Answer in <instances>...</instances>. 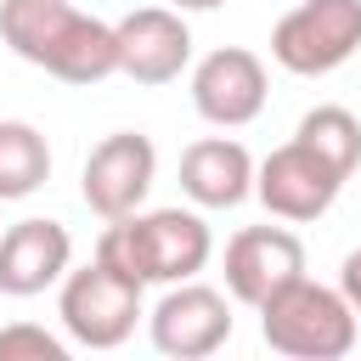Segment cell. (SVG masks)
Listing matches in <instances>:
<instances>
[{
    "instance_id": "6da1fadb",
    "label": "cell",
    "mask_w": 361,
    "mask_h": 361,
    "mask_svg": "<svg viewBox=\"0 0 361 361\" xmlns=\"http://www.w3.org/2000/svg\"><path fill=\"white\" fill-rule=\"evenodd\" d=\"M0 39L28 68H45L62 85H102L118 73L113 23L79 11L73 0H0Z\"/></svg>"
},
{
    "instance_id": "7a4b0ae2",
    "label": "cell",
    "mask_w": 361,
    "mask_h": 361,
    "mask_svg": "<svg viewBox=\"0 0 361 361\" xmlns=\"http://www.w3.org/2000/svg\"><path fill=\"white\" fill-rule=\"evenodd\" d=\"M214 254V231L197 209H135L124 220H107V231L96 237V259L124 271L141 288H169L186 282L209 265Z\"/></svg>"
},
{
    "instance_id": "3957f363",
    "label": "cell",
    "mask_w": 361,
    "mask_h": 361,
    "mask_svg": "<svg viewBox=\"0 0 361 361\" xmlns=\"http://www.w3.org/2000/svg\"><path fill=\"white\" fill-rule=\"evenodd\" d=\"M355 333L361 316L350 310V299L310 276H293L259 305V338L288 361H338L355 350Z\"/></svg>"
},
{
    "instance_id": "277c9868",
    "label": "cell",
    "mask_w": 361,
    "mask_h": 361,
    "mask_svg": "<svg viewBox=\"0 0 361 361\" xmlns=\"http://www.w3.org/2000/svg\"><path fill=\"white\" fill-rule=\"evenodd\" d=\"M141 282H130L124 271L102 265L90 254V265H68V276L56 282V316H62V333L68 344L79 350H118L135 322L147 316L141 305Z\"/></svg>"
},
{
    "instance_id": "5b68a950",
    "label": "cell",
    "mask_w": 361,
    "mask_h": 361,
    "mask_svg": "<svg viewBox=\"0 0 361 361\" xmlns=\"http://www.w3.org/2000/svg\"><path fill=\"white\" fill-rule=\"evenodd\" d=\"M350 56H361V0H299L271 28V62L299 79L338 73Z\"/></svg>"
},
{
    "instance_id": "8992f818",
    "label": "cell",
    "mask_w": 361,
    "mask_h": 361,
    "mask_svg": "<svg viewBox=\"0 0 361 361\" xmlns=\"http://www.w3.org/2000/svg\"><path fill=\"white\" fill-rule=\"evenodd\" d=\"M147 338L169 361H203V355H214L231 338V293H220V288H209L197 276L169 282L164 299L147 310Z\"/></svg>"
},
{
    "instance_id": "52a82bcc",
    "label": "cell",
    "mask_w": 361,
    "mask_h": 361,
    "mask_svg": "<svg viewBox=\"0 0 361 361\" xmlns=\"http://www.w3.org/2000/svg\"><path fill=\"white\" fill-rule=\"evenodd\" d=\"M338 192H344V175L327 158H316L305 141H282L254 164V197L265 203V214H276L288 226L322 220L338 203Z\"/></svg>"
},
{
    "instance_id": "ba28073f",
    "label": "cell",
    "mask_w": 361,
    "mask_h": 361,
    "mask_svg": "<svg viewBox=\"0 0 361 361\" xmlns=\"http://www.w3.org/2000/svg\"><path fill=\"white\" fill-rule=\"evenodd\" d=\"M158 180V147L141 135V130H113L90 147L85 158V175H79V197L90 214L102 220H124L147 203Z\"/></svg>"
},
{
    "instance_id": "9c48e42d",
    "label": "cell",
    "mask_w": 361,
    "mask_h": 361,
    "mask_svg": "<svg viewBox=\"0 0 361 361\" xmlns=\"http://www.w3.org/2000/svg\"><path fill=\"white\" fill-rule=\"evenodd\" d=\"M265 96H271V79H265V62L248 51V45H220L209 51L203 62H192V107L203 124L214 130H243L265 113Z\"/></svg>"
},
{
    "instance_id": "30bf717a",
    "label": "cell",
    "mask_w": 361,
    "mask_h": 361,
    "mask_svg": "<svg viewBox=\"0 0 361 361\" xmlns=\"http://www.w3.org/2000/svg\"><path fill=\"white\" fill-rule=\"evenodd\" d=\"M118 39V73L135 85H175L192 68V28L175 6H135L113 23Z\"/></svg>"
},
{
    "instance_id": "8fae6325",
    "label": "cell",
    "mask_w": 361,
    "mask_h": 361,
    "mask_svg": "<svg viewBox=\"0 0 361 361\" xmlns=\"http://www.w3.org/2000/svg\"><path fill=\"white\" fill-rule=\"evenodd\" d=\"M293 276H305V243L288 226H243V231L226 237V293H231V305L259 310Z\"/></svg>"
},
{
    "instance_id": "7c38bea8",
    "label": "cell",
    "mask_w": 361,
    "mask_h": 361,
    "mask_svg": "<svg viewBox=\"0 0 361 361\" xmlns=\"http://www.w3.org/2000/svg\"><path fill=\"white\" fill-rule=\"evenodd\" d=\"M73 265V237L62 220L28 214L17 226L0 231V293L6 299H34L45 288H56Z\"/></svg>"
},
{
    "instance_id": "4fadbf2b",
    "label": "cell",
    "mask_w": 361,
    "mask_h": 361,
    "mask_svg": "<svg viewBox=\"0 0 361 361\" xmlns=\"http://www.w3.org/2000/svg\"><path fill=\"white\" fill-rule=\"evenodd\" d=\"M180 192L197 209H237L254 197V152L231 135H203L180 152Z\"/></svg>"
},
{
    "instance_id": "5bb4252c",
    "label": "cell",
    "mask_w": 361,
    "mask_h": 361,
    "mask_svg": "<svg viewBox=\"0 0 361 361\" xmlns=\"http://www.w3.org/2000/svg\"><path fill=\"white\" fill-rule=\"evenodd\" d=\"M51 180V147L28 118H0V203H23Z\"/></svg>"
},
{
    "instance_id": "9a60e30c",
    "label": "cell",
    "mask_w": 361,
    "mask_h": 361,
    "mask_svg": "<svg viewBox=\"0 0 361 361\" xmlns=\"http://www.w3.org/2000/svg\"><path fill=\"white\" fill-rule=\"evenodd\" d=\"M293 141H305L316 158H327V164H333L344 180L361 169V118H355L350 107H338V102H322V107H310V113L299 118Z\"/></svg>"
},
{
    "instance_id": "2e32d148",
    "label": "cell",
    "mask_w": 361,
    "mask_h": 361,
    "mask_svg": "<svg viewBox=\"0 0 361 361\" xmlns=\"http://www.w3.org/2000/svg\"><path fill=\"white\" fill-rule=\"evenodd\" d=\"M0 361H68V338L45 333L39 322L0 327Z\"/></svg>"
},
{
    "instance_id": "e0dca14e",
    "label": "cell",
    "mask_w": 361,
    "mask_h": 361,
    "mask_svg": "<svg viewBox=\"0 0 361 361\" xmlns=\"http://www.w3.org/2000/svg\"><path fill=\"white\" fill-rule=\"evenodd\" d=\"M338 293L350 299V310L361 316V248H350L344 254V265H338Z\"/></svg>"
},
{
    "instance_id": "ac0fdd59",
    "label": "cell",
    "mask_w": 361,
    "mask_h": 361,
    "mask_svg": "<svg viewBox=\"0 0 361 361\" xmlns=\"http://www.w3.org/2000/svg\"><path fill=\"white\" fill-rule=\"evenodd\" d=\"M169 6H175V11H220L226 0H169Z\"/></svg>"
}]
</instances>
